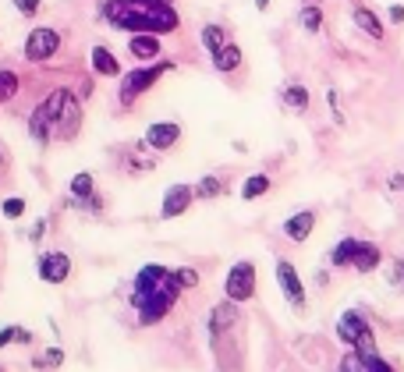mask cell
<instances>
[{
  "mask_svg": "<svg viewBox=\"0 0 404 372\" xmlns=\"http://www.w3.org/2000/svg\"><path fill=\"white\" fill-rule=\"evenodd\" d=\"M103 18L117 28L128 33H174L177 28V11L170 8V0H107Z\"/></svg>",
  "mask_w": 404,
  "mask_h": 372,
  "instance_id": "obj_1",
  "label": "cell"
},
{
  "mask_svg": "<svg viewBox=\"0 0 404 372\" xmlns=\"http://www.w3.org/2000/svg\"><path fill=\"white\" fill-rule=\"evenodd\" d=\"M184 287L177 284V273L164 269V266H142L139 269V281H135V294H132V305L139 308L142 323H160L170 305L177 301Z\"/></svg>",
  "mask_w": 404,
  "mask_h": 372,
  "instance_id": "obj_2",
  "label": "cell"
},
{
  "mask_svg": "<svg viewBox=\"0 0 404 372\" xmlns=\"http://www.w3.org/2000/svg\"><path fill=\"white\" fill-rule=\"evenodd\" d=\"M68 96H71L68 89H53L50 96L36 107V114L28 117V132H33V139H36V142H46V139L57 132L60 114H64V107H68Z\"/></svg>",
  "mask_w": 404,
  "mask_h": 372,
  "instance_id": "obj_3",
  "label": "cell"
},
{
  "mask_svg": "<svg viewBox=\"0 0 404 372\" xmlns=\"http://www.w3.org/2000/svg\"><path fill=\"white\" fill-rule=\"evenodd\" d=\"M174 64L170 60H160V64H152V68H135L132 75H124L121 82V103H135V96H142V92L157 82L160 75H167Z\"/></svg>",
  "mask_w": 404,
  "mask_h": 372,
  "instance_id": "obj_4",
  "label": "cell"
},
{
  "mask_svg": "<svg viewBox=\"0 0 404 372\" xmlns=\"http://www.w3.org/2000/svg\"><path fill=\"white\" fill-rule=\"evenodd\" d=\"M276 284H281V291H284V298H288V305L295 308V312H305L308 294H305V284H301V273L288 259L276 263Z\"/></svg>",
  "mask_w": 404,
  "mask_h": 372,
  "instance_id": "obj_5",
  "label": "cell"
},
{
  "mask_svg": "<svg viewBox=\"0 0 404 372\" xmlns=\"http://www.w3.org/2000/svg\"><path fill=\"white\" fill-rule=\"evenodd\" d=\"M224 291H227V298H231V301H248V298L256 294V266L248 263V259L234 263V266H231V273H227Z\"/></svg>",
  "mask_w": 404,
  "mask_h": 372,
  "instance_id": "obj_6",
  "label": "cell"
},
{
  "mask_svg": "<svg viewBox=\"0 0 404 372\" xmlns=\"http://www.w3.org/2000/svg\"><path fill=\"white\" fill-rule=\"evenodd\" d=\"M57 46H60V36L53 28H33V36L25 43V57L28 60H46V57L57 53Z\"/></svg>",
  "mask_w": 404,
  "mask_h": 372,
  "instance_id": "obj_7",
  "label": "cell"
},
{
  "mask_svg": "<svg viewBox=\"0 0 404 372\" xmlns=\"http://www.w3.org/2000/svg\"><path fill=\"white\" fill-rule=\"evenodd\" d=\"M351 21H355L358 33H365L369 39H376V43H383V39H387V25L380 21V15L372 11V8L355 4V8H351Z\"/></svg>",
  "mask_w": 404,
  "mask_h": 372,
  "instance_id": "obj_8",
  "label": "cell"
},
{
  "mask_svg": "<svg viewBox=\"0 0 404 372\" xmlns=\"http://www.w3.org/2000/svg\"><path fill=\"white\" fill-rule=\"evenodd\" d=\"M68 269H71V259L64 252H46L39 259V276L46 284H64L68 281Z\"/></svg>",
  "mask_w": 404,
  "mask_h": 372,
  "instance_id": "obj_9",
  "label": "cell"
},
{
  "mask_svg": "<svg viewBox=\"0 0 404 372\" xmlns=\"http://www.w3.org/2000/svg\"><path fill=\"white\" fill-rule=\"evenodd\" d=\"M365 326H369V323H365V316L358 312V308H348V312H340V319H337V340L351 348Z\"/></svg>",
  "mask_w": 404,
  "mask_h": 372,
  "instance_id": "obj_10",
  "label": "cell"
},
{
  "mask_svg": "<svg viewBox=\"0 0 404 372\" xmlns=\"http://www.w3.org/2000/svg\"><path fill=\"white\" fill-rule=\"evenodd\" d=\"M281 231H284L291 241H308V234L316 231V209H301V213L288 216Z\"/></svg>",
  "mask_w": 404,
  "mask_h": 372,
  "instance_id": "obj_11",
  "label": "cell"
},
{
  "mask_svg": "<svg viewBox=\"0 0 404 372\" xmlns=\"http://www.w3.org/2000/svg\"><path fill=\"white\" fill-rule=\"evenodd\" d=\"M192 202H195V188H188V184H174V188L164 195V216L167 220L170 216H181Z\"/></svg>",
  "mask_w": 404,
  "mask_h": 372,
  "instance_id": "obj_12",
  "label": "cell"
},
{
  "mask_svg": "<svg viewBox=\"0 0 404 372\" xmlns=\"http://www.w3.org/2000/svg\"><path fill=\"white\" fill-rule=\"evenodd\" d=\"M380 263H383V248H380L376 241H362V245H358V256H355V263H351V269H355V273H376Z\"/></svg>",
  "mask_w": 404,
  "mask_h": 372,
  "instance_id": "obj_13",
  "label": "cell"
},
{
  "mask_svg": "<svg viewBox=\"0 0 404 372\" xmlns=\"http://www.w3.org/2000/svg\"><path fill=\"white\" fill-rule=\"evenodd\" d=\"M177 139H181V128L174 121H160L146 132V145H152V149H170Z\"/></svg>",
  "mask_w": 404,
  "mask_h": 372,
  "instance_id": "obj_14",
  "label": "cell"
},
{
  "mask_svg": "<svg viewBox=\"0 0 404 372\" xmlns=\"http://www.w3.org/2000/svg\"><path fill=\"white\" fill-rule=\"evenodd\" d=\"M358 245H362V241L351 238V234H348V238H340V241L330 248V256H326L330 266H333V269H348V266L355 263V256H358Z\"/></svg>",
  "mask_w": 404,
  "mask_h": 372,
  "instance_id": "obj_15",
  "label": "cell"
},
{
  "mask_svg": "<svg viewBox=\"0 0 404 372\" xmlns=\"http://www.w3.org/2000/svg\"><path fill=\"white\" fill-rule=\"evenodd\" d=\"M213 68L224 71V75L238 71V68H241V46H238V43H224L220 50L213 53Z\"/></svg>",
  "mask_w": 404,
  "mask_h": 372,
  "instance_id": "obj_16",
  "label": "cell"
},
{
  "mask_svg": "<svg viewBox=\"0 0 404 372\" xmlns=\"http://www.w3.org/2000/svg\"><path fill=\"white\" fill-rule=\"evenodd\" d=\"M128 50L139 60H152V57H160V39L152 36V33H135L132 43H128Z\"/></svg>",
  "mask_w": 404,
  "mask_h": 372,
  "instance_id": "obj_17",
  "label": "cell"
},
{
  "mask_svg": "<svg viewBox=\"0 0 404 372\" xmlns=\"http://www.w3.org/2000/svg\"><path fill=\"white\" fill-rule=\"evenodd\" d=\"M234 305H238V301L227 298L224 305H216V308H213V316H209V330H213V337L220 333V330H227V326L238 323V308H234Z\"/></svg>",
  "mask_w": 404,
  "mask_h": 372,
  "instance_id": "obj_18",
  "label": "cell"
},
{
  "mask_svg": "<svg viewBox=\"0 0 404 372\" xmlns=\"http://www.w3.org/2000/svg\"><path fill=\"white\" fill-rule=\"evenodd\" d=\"M281 103H284L288 110H295V114H305V110H308V89L298 85V82L284 85V89H281Z\"/></svg>",
  "mask_w": 404,
  "mask_h": 372,
  "instance_id": "obj_19",
  "label": "cell"
},
{
  "mask_svg": "<svg viewBox=\"0 0 404 372\" xmlns=\"http://www.w3.org/2000/svg\"><path fill=\"white\" fill-rule=\"evenodd\" d=\"M298 25L305 28L308 36L323 33V8H319V4H305V8L298 11Z\"/></svg>",
  "mask_w": 404,
  "mask_h": 372,
  "instance_id": "obj_20",
  "label": "cell"
},
{
  "mask_svg": "<svg viewBox=\"0 0 404 372\" xmlns=\"http://www.w3.org/2000/svg\"><path fill=\"white\" fill-rule=\"evenodd\" d=\"M92 68H96L100 75H121L117 57H114L107 46H96V50H92Z\"/></svg>",
  "mask_w": 404,
  "mask_h": 372,
  "instance_id": "obj_21",
  "label": "cell"
},
{
  "mask_svg": "<svg viewBox=\"0 0 404 372\" xmlns=\"http://www.w3.org/2000/svg\"><path fill=\"white\" fill-rule=\"evenodd\" d=\"M270 192V177L266 174H252V177H245V184H241V199H259V195H266Z\"/></svg>",
  "mask_w": 404,
  "mask_h": 372,
  "instance_id": "obj_22",
  "label": "cell"
},
{
  "mask_svg": "<svg viewBox=\"0 0 404 372\" xmlns=\"http://www.w3.org/2000/svg\"><path fill=\"white\" fill-rule=\"evenodd\" d=\"M224 43H227V33H224L220 25H206V28H202V46H206L209 53H216Z\"/></svg>",
  "mask_w": 404,
  "mask_h": 372,
  "instance_id": "obj_23",
  "label": "cell"
},
{
  "mask_svg": "<svg viewBox=\"0 0 404 372\" xmlns=\"http://www.w3.org/2000/svg\"><path fill=\"white\" fill-rule=\"evenodd\" d=\"M15 92H18V75L15 71H0V103L15 100Z\"/></svg>",
  "mask_w": 404,
  "mask_h": 372,
  "instance_id": "obj_24",
  "label": "cell"
},
{
  "mask_svg": "<svg viewBox=\"0 0 404 372\" xmlns=\"http://www.w3.org/2000/svg\"><path fill=\"white\" fill-rule=\"evenodd\" d=\"M220 192H224L220 177H202L199 188H195V199H213V195H220Z\"/></svg>",
  "mask_w": 404,
  "mask_h": 372,
  "instance_id": "obj_25",
  "label": "cell"
},
{
  "mask_svg": "<svg viewBox=\"0 0 404 372\" xmlns=\"http://www.w3.org/2000/svg\"><path fill=\"white\" fill-rule=\"evenodd\" d=\"M71 195H75V199H89V195H92V177H89V174H78V177L71 181Z\"/></svg>",
  "mask_w": 404,
  "mask_h": 372,
  "instance_id": "obj_26",
  "label": "cell"
},
{
  "mask_svg": "<svg viewBox=\"0 0 404 372\" xmlns=\"http://www.w3.org/2000/svg\"><path fill=\"white\" fill-rule=\"evenodd\" d=\"M387 284L404 291V259H394V263H390V269H387Z\"/></svg>",
  "mask_w": 404,
  "mask_h": 372,
  "instance_id": "obj_27",
  "label": "cell"
},
{
  "mask_svg": "<svg viewBox=\"0 0 404 372\" xmlns=\"http://www.w3.org/2000/svg\"><path fill=\"white\" fill-rule=\"evenodd\" d=\"M365 362V372H394L390 369V362H383L380 355H372V358H362Z\"/></svg>",
  "mask_w": 404,
  "mask_h": 372,
  "instance_id": "obj_28",
  "label": "cell"
},
{
  "mask_svg": "<svg viewBox=\"0 0 404 372\" xmlns=\"http://www.w3.org/2000/svg\"><path fill=\"white\" fill-rule=\"evenodd\" d=\"M326 100H330L333 121H337V124H344V110H340V96H337V89H330V92H326Z\"/></svg>",
  "mask_w": 404,
  "mask_h": 372,
  "instance_id": "obj_29",
  "label": "cell"
},
{
  "mask_svg": "<svg viewBox=\"0 0 404 372\" xmlns=\"http://www.w3.org/2000/svg\"><path fill=\"white\" fill-rule=\"evenodd\" d=\"M177 284L181 287H195L199 284V273L195 269H177Z\"/></svg>",
  "mask_w": 404,
  "mask_h": 372,
  "instance_id": "obj_30",
  "label": "cell"
},
{
  "mask_svg": "<svg viewBox=\"0 0 404 372\" xmlns=\"http://www.w3.org/2000/svg\"><path fill=\"white\" fill-rule=\"evenodd\" d=\"M25 213V202L21 199H8L4 202V216H11V220H15V216H21Z\"/></svg>",
  "mask_w": 404,
  "mask_h": 372,
  "instance_id": "obj_31",
  "label": "cell"
},
{
  "mask_svg": "<svg viewBox=\"0 0 404 372\" xmlns=\"http://www.w3.org/2000/svg\"><path fill=\"white\" fill-rule=\"evenodd\" d=\"M387 18H390V25H404V4H390Z\"/></svg>",
  "mask_w": 404,
  "mask_h": 372,
  "instance_id": "obj_32",
  "label": "cell"
},
{
  "mask_svg": "<svg viewBox=\"0 0 404 372\" xmlns=\"http://www.w3.org/2000/svg\"><path fill=\"white\" fill-rule=\"evenodd\" d=\"M15 8H18L21 15H36V11H39V0H15Z\"/></svg>",
  "mask_w": 404,
  "mask_h": 372,
  "instance_id": "obj_33",
  "label": "cell"
},
{
  "mask_svg": "<svg viewBox=\"0 0 404 372\" xmlns=\"http://www.w3.org/2000/svg\"><path fill=\"white\" fill-rule=\"evenodd\" d=\"M60 362H64V355H60L57 348H53V351H46V355L39 358V365H60Z\"/></svg>",
  "mask_w": 404,
  "mask_h": 372,
  "instance_id": "obj_34",
  "label": "cell"
},
{
  "mask_svg": "<svg viewBox=\"0 0 404 372\" xmlns=\"http://www.w3.org/2000/svg\"><path fill=\"white\" fill-rule=\"evenodd\" d=\"M390 188H404V174H390Z\"/></svg>",
  "mask_w": 404,
  "mask_h": 372,
  "instance_id": "obj_35",
  "label": "cell"
},
{
  "mask_svg": "<svg viewBox=\"0 0 404 372\" xmlns=\"http://www.w3.org/2000/svg\"><path fill=\"white\" fill-rule=\"evenodd\" d=\"M256 8H259V11H266V8H270V0H256Z\"/></svg>",
  "mask_w": 404,
  "mask_h": 372,
  "instance_id": "obj_36",
  "label": "cell"
},
{
  "mask_svg": "<svg viewBox=\"0 0 404 372\" xmlns=\"http://www.w3.org/2000/svg\"><path fill=\"white\" fill-rule=\"evenodd\" d=\"M0 163H4V157H0Z\"/></svg>",
  "mask_w": 404,
  "mask_h": 372,
  "instance_id": "obj_37",
  "label": "cell"
}]
</instances>
